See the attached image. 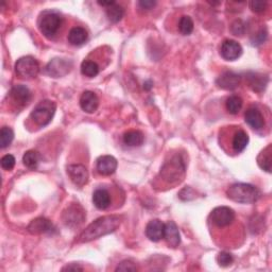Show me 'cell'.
Wrapping results in <instances>:
<instances>
[{
    "mask_svg": "<svg viewBox=\"0 0 272 272\" xmlns=\"http://www.w3.org/2000/svg\"><path fill=\"white\" fill-rule=\"evenodd\" d=\"M121 223V219L118 216H104L98 218L92 222L79 236L80 242H90L94 239H98L102 236L109 235L115 232Z\"/></svg>",
    "mask_w": 272,
    "mask_h": 272,
    "instance_id": "obj_1",
    "label": "cell"
},
{
    "mask_svg": "<svg viewBox=\"0 0 272 272\" xmlns=\"http://www.w3.org/2000/svg\"><path fill=\"white\" fill-rule=\"evenodd\" d=\"M226 196L235 202L249 204L257 202L261 194L257 187L251 185V184L235 183L227 188Z\"/></svg>",
    "mask_w": 272,
    "mask_h": 272,
    "instance_id": "obj_2",
    "label": "cell"
},
{
    "mask_svg": "<svg viewBox=\"0 0 272 272\" xmlns=\"http://www.w3.org/2000/svg\"><path fill=\"white\" fill-rule=\"evenodd\" d=\"M185 163L180 155H173L171 159L166 162L161 170L162 178L169 183L180 182L185 173Z\"/></svg>",
    "mask_w": 272,
    "mask_h": 272,
    "instance_id": "obj_3",
    "label": "cell"
},
{
    "mask_svg": "<svg viewBox=\"0 0 272 272\" xmlns=\"http://www.w3.org/2000/svg\"><path fill=\"white\" fill-rule=\"evenodd\" d=\"M57 105L51 100H42L32 110L30 117L40 127L47 126L54 118Z\"/></svg>",
    "mask_w": 272,
    "mask_h": 272,
    "instance_id": "obj_4",
    "label": "cell"
},
{
    "mask_svg": "<svg viewBox=\"0 0 272 272\" xmlns=\"http://www.w3.org/2000/svg\"><path fill=\"white\" fill-rule=\"evenodd\" d=\"M61 25H62V17L54 11L43 12L39 20V29L44 37L48 39L55 37Z\"/></svg>",
    "mask_w": 272,
    "mask_h": 272,
    "instance_id": "obj_5",
    "label": "cell"
},
{
    "mask_svg": "<svg viewBox=\"0 0 272 272\" xmlns=\"http://www.w3.org/2000/svg\"><path fill=\"white\" fill-rule=\"evenodd\" d=\"M40 72V64L31 56L22 57L16 61L15 73L23 79H32L38 76Z\"/></svg>",
    "mask_w": 272,
    "mask_h": 272,
    "instance_id": "obj_6",
    "label": "cell"
},
{
    "mask_svg": "<svg viewBox=\"0 0 272 272\" xmlns=\"http://www.w3.org/2000/svg\"><path fill=\"white\" fill-rule=\"evenodd\" d=\"M73 68V62L67 59L55 58L46 65L45 72L52 78H61L66 76Z\"/></svg>",
    "mask_w": 272,
    "mask_h": 272,
    "instance_id": "obj_7",
    "label": "cell"
},
{
    "mask_svg": "<svg viewBox=\"0 0 272 272\" xmlns=\"http://www.w3.org/2000/svg\"><path fill=\"white\" fill-rule=\"evenodd\" d=\"M85 212L79 204L69 205L62 215V220L66 226L76 227L83 223L85 220Z\"/></svg>",
    "mask_w": 272,
    "mask_h": 272,
    "instance_id": "obj_8",
    "label": "cell"
},
{
    "mask_svg": "<svg viewBox=\"0 0 272 272\" xmlns=\"http://www.w3.org/2000/svg\"><path fill=\"white\" fill-rule=\"evenodd\" d=\"M210 220L218 227H225L235 220V212L227 206L216 207L210 214Z\"/></svg>",
    "mask_w": 272,
    "mask_h": 272,
    "instance_id": "obj_9",
    "label": "cell"
},
{
    "mask_svg": "<svg viewBox=\"0 0 272 272\" xmlns=\"http://www.w3.org/2000/svg\"><path fill=\"white\" fill-rule=\"evenodd\" d=\"M67 173L76 186L82 187L89 181V171L85 166L81 164L69 165L67 167Z\"/></svg>",
    "mask_w": 272,
    "mask_h": 272,
    "instance_id": "obj_10",
    "label": "cell"
},
{
    "mask_svg": "<svg viewBox=\"0 0 272 272\" xmlns=\"http://www.w3.org/2000/svg\"><path fill=\"white\" fill-rule=\"evenodd\" d=\"M220 54L226 61H235L242 55V47L234 40H225L221 45Z\"/></svg>",
    "mask_w": 272,
    "mask_h": 272,
    "instance_id": "obj_11",
    "label": "cell"
},
{
    "mask_svg": "<svg viewBox=\"0 0 272 272\" xmlns=\"http://www.w3.org/2000/svg\"><path fill=\"white\" fill-rule=\"evenodd\" d=\"M241 82V77L234 72H225L217 79V85L222 90L233 91L237 89Z\"/></svg>",
    "mask_w": 272,
    "mask_h": 272,
    "instance_id": "obj_12",
    "label": "cell"
},
{
    "mask_svg": "<svg viewBox=\"0 0 272 272\" xmlns=\"http://www.w3.org/2000/svg\"><path fill=\"white\" fill-rule=\"evenodd\" d=\"M56 231L55 225L52 224L46 218H37L30 222L28 225V232L33 235L50 234Z\"/></svg>",
    "mask_w": 272,
    "mask_h": 272,
    "instance_id": "obj_13",
    "label": "cell"
},
{
    "mask_svg": "<svg viewBox=\"0 0 272 272\" xmlns=\"http://www.w3.org/2000/svg\"><path fill=\"white\" fill-rule=\"evenodd\" d=\"M10 96L13 102H15L16 105H19V107H22V108L25 107V105H27L31 100L30 90L27 86H25L23 84L14 85L11 89Z\"/></svg>",
    "mask_w": 272,
    "mask_h": 272,
    "instance_id": "obj_14",
    "label": "cell"
},
{
    "mask_svg": "<svg viewBox=\"0 0 272 272\" xmlns=\"http://www.w3.org/2000/svg\"><path fill=\"white\" fill-rule=\"evenodd\" d=\"M117 160L112 155H102L98 157L96 168L101 175H111L117 169Z\"/></svg>",
    "mask_w": 272,
    "mask_h": 272,
    "instance_id": "obj_15",
    "label": "cell"
},
{
    "mask_svg": "<svg viewBox=\"0 0 272 272\" xmlns=\"http://www.w3.org/2000/svg\"><path fill=\"white\" fill-rule=\"evenodd\" d=\"M244 120L254 130H261L266 125L265 118L262 116L261 112L255 107L250 108L245 111Z\"/></svg>",
    "mask_w": 272,
    "mask_h": 272,
    "instance_id": "obj_16",
    "label": "cell"
},
{
    "mask_svg": "<svg viewBox=\"0 0 272 272\" xmlns=\"http://www.w3.org/2000/svg\"><path fill=\"white\" fill-rule=\"evenodd\" d=\"M164 232H165V224L159 220V219H154V220L149 221L146 226V236L149 240L153 242L160 241L164 238Z\"/></svg>",
    "mask_w": 272,
    "mask_h": 272,
    "instance_id": "obj_17",
    "label": "cell"
},
{
    "mask_svg": "<svg viewBox=\"0 0 272 272\" xmlns=\"http://www.w3.org/2000/svg\"><path fill=\"white\" fill-rule=\"evenodd\" d=\"M164 238L171 248H177L181 243V235L179 227L173 221H169L165 224Z\"/></svg>",
    "mask_w": 272,
    "mask_h": 272,
    "instance_id": "obj_18",
    "label": "cell"
},
{
    "mask_svg": "<svg viewBox=\"0 0 272 272\" xmlns=\"http://www.w3.org/2000/svg\"><path fill=\"white\" fill-rule=\"evenodd\" d=\"M99 99L94 92L85 91L80 97V107L85 113H94L98 109Z\"/></svg>",
    "mask_w": 272,
    "mask_h": 272,
    "instance_id": "obj_19",
    "label": "cell"
},
{
    "mask_svg": "<svg viewBox=\"0 0 272 272\" xmlns=\"http://www.w3.org/2000/svg\"><path fill=\"white\" fill-rule=\"evenodd\" d=\"M93 203L100 210L107 209L111 205L110 192L104 188H98L93 194Z\"/></svg>",
    "mask_w": 272,
    "mask_h": 272,
    "instance_id": "obj_20",
    "label": "cell"
},
{
    "mask_svg": "<svg viewBox=\"0 0 272 272\" xmlns=\"http://www.w3.org/2000/svg\"><path fill=\"white\" fill-rule=\"evenodd\" d=\"M89 34L82 27H74L68 32L67 40L74 46H81L87 41Z\"/></svg>",
    "mask_w": 272,
    "mask_h": 272,
    "instance_id": "obj_21",
    "label": "cell"
},
{
    "mask_svg": "<svg viewBox=\"0 0 272 272\" xmlns=\"http://www.w3.org/2000/svg\"><path fill=\"white\" fill-rule=\"evenodd\" d=\"M249 142H250V137L247 133L244 132V131L242 130L237 131V132L234 134L233 142H232V147L234 149V151L236 153L242 152L249 145Z\"/></svg>",
    "mask_w": 272,
    "mask_h": 272,
    "instance_id": "obj_22",
    "label": "cell"
},
{
    "mask_svg": "<svg viewBox=\"0 0 272 272\" xmlns=\"http://www.w3.org/2000/svg\"><path fill=\"white\" fill-rule=\"evenodd\" d=\"M145 136L137 130L128 131L124 135V143L129 147H139L144 144Z\"/></svg>",
    "mask_w": 272,
    "mask_h": 272,
    "instance_id": "obj_23",
    "label": "cell"
},
{
    "mask_svg": "<svg viewBox=\"0 0 272 272\" xmlns=\"http://www.w3.org/2000/svg\"><path fill=\"white\" fill-rule=\"evenodd\" d=\"M249 84L255 92H261L265 90V87L268 83V78L259 75V74H250L248 76Z\"/></svg>",
    "mask_w": 272,
    "mask_h": 272,
    "instance_id": "obj_24",
    "label": "cell"
},
{
    "mask_svg": "<svg viewBox=\"0 0 272 272\" xmlns=\"http://www.w3.org/2000/svg\"><path fill=\"white\" fill-rule=\"evenodd\" d=\"M125 15V9L118 4H113L112 6L107 8V16L110 22L118 23L122 20Z\"/></svg>",
    "mask_w": 272,
    "mask_h": 272,
    "instance_id": "obj_25",
    "label": "cell"
},
{
    "mask_svg": "<svg viewBox=\"0 0 272 272\" xmlns=\"http://www.w3.org/2000/svg\"><path fill=\"white\" fill-rule=\"evenodd\" d=\"M23 163L26 166V167L34 170L38 168L39 163H40V154L38 151L35 150H29L27 152H25L23 156Z\"/></svg>",
    "mask_w": 272,
    "mask_h": 272,
    "instance_id": "obj_26",
    "label": "cell"
},
{
    "mask_svg": "<svg viewBox=\"0 0 272 272\" xmlns=\"http://www.w3.org/2000/svg\"><path fill=\"white\" fill-rule=\"evenodd\" d=\"M99 65L91 60H85L81 64V74L85 77L94 78L99 74Z\"/></svg>",
    "mask_w": 272,
    "mask_h": 272,
    "instance_id": "obj_27",
    "label": "cell"
},
{
    "mask_svg": "<svg viewBox=\"0 0 272 272\" xmlns=\"http://www.w3.org/2000/svg\"><path fill=\"white\" fill-rule=\"evenodd\" d=\"M271 146L269 145L266 149L260 152L257 157V162L261 169L266 170L267 172H271Z\"/></svg>",
    "mask_w": 272,
    "mask_h": 272,
    "instance_id": "obj_28",
    "label": "cell"
},
{
    "mask_svg": "<svg viewBox=\"0 0 272 272\" xmlns=\"http://www.w3.org/2000/svg\"><path fill=\"white\" fill-rule=\"evenodd\" d=\"M242 104H243V101L239 96L233 95L226 100V110L231 114H233V115H236V114H238L240 112Z\"/></svg>",
    "mask_w": 272,
    "mask_h": 272,
    "instance_id": "obj_29",
    "label": "cell"
},
{
    "mask_svg": "<svg viewBox=\"0 0 272 272\" xmlns=\"http://www.w3.org/2000/svg\"><path fill=\"white\" fill-rule=\"evenodd\" d=\"M194 21L190 16L184 15L179 22V30L183 35H189L194 31Z\"/></svg>",
    "mask_w": 272,
    "mask_h": 272,
    "instance_id": "obj_30",
    "label": "cell"
},
{
    "mask_svg": "<svg viewBox=\"0 0 272 272\" xmlns=\"http://www.w3.org/2000/svg\"><path fill=\"white\" fill-rule=\"evenodd\" d=\"M13 138H14V133L12 129L9 127H3L2 131H0V147L5 149L8 146H10Z\"/></svg>",
    "mask_w": 272,
    "mask_h": 272,
    "instance_id": "obj_31",
    "label": "cell"
},
{
    "mask_svg": "<svg viewBox=\"0 0 272 272\" xmlns=\"http://www.w3.org/2000/svg\"><path fill=\"white\" fill-rule=\"evenodd\" d=\"M217 261H218L219 266H221L223 268H227L233 264L234 258L230 253L221 252V253H219V255L217 256Z\"/></svg>",
    "mask_w": 272,
    "mask_h": 272,
    "instance_id": "obj_32",
    "label": "cell"
},
{
    "mask_svg": "<svg viewBox=\"0 0 272 272\" xmlns=\"http://www.w3.org/2000/svg\"><path fill=\"white\" fill-rule=\"evenodd\" d=\"M0 164H2V167L5 170H11L13 169L14 165H15V157L11 154H7L2 157V161H0Z\"/></svg>",
    "mask_w": 272,
    "mask_h": 272,
    "instance_id": "obj_33",
    "label": "cell"
},
{
    "mask_svg": "<svg viewBox=\"0 0 272 272\" xmlns=\"http://www.w3.org/2000/svg\"><path fill=\"white\" fill-rule=\"evenodd\" d=\"M136 270H137L136 266L130 260L121 261L116 268V271H136Z\"/></svg>",
    "mask_w": 272,
    "mask_h": 272,
    "instance_id": "obj_34",
    "label": "cell"
},
{
    "mask_svg": "<svg viewBox=\"0 0 272 272\" xmlns=\"http://www.w3.org/2000/svg\"><path fill=\"white\" fill-rule=\"evenodd\" d=\"M244 24L241 21H236L232 24L231 30L234 35H242L244 33Z\"/></svg>",
    "mask_w": 272,
    "mask_h": 272,
    "instance_id": "obj_35",
    "label": "cell"
},
{
    "mask_svg": "<svg viewBox=\"0 0 272 272\" xmlns=\"http://www.w3.org/2000/svg\"><path fill=\"white\" fill-rule=\"evenodd\" d=\"M250 8L252 9V11L256 13L264 12L267 8V3L266 2H251Z\"/></svg>",
    "mask_w": 272,
    "mask_h": 272,
    "instance_id": "obj_36",
    "label": "cell"
},
{
    "mask_svg": "<svg viewBox=\"0 0 272 272\" xmlns=\"http://www.w3.org/2000/svg\"><path fill=\"white\" fill-rule=\"evenodd\" d=\"M266 39H267V32L261 30L255 35V37H254V39L252 41L253 45H260V44H262L266 41Z\"/></svg>",
    "mask_w": 272,
    "mask_h": 272,
    "instance_id": "obj_37",
    "label": "cell"
},
{
    "mask_svg": "<svg viewBox=\"0 0 272 272\" xmlns=\"http://www.w3.org/2000/svg\"><path fill=\"white\" fill-rule=\"evenodd\" d=\"M139 7L142 9H146V10H150V9H152L156 3L155 2H152V0H143V2H139L138 3Z\"/></svg>",
    "mask_w": 272,
    "mask_h": 272,
    "instance_id": "obj_38",
    "label": "cell"
},
{
    "mask_svg": "<svg viewBox=\"0 0 272 272\" xmlns=\"http://www.w3.org/2000/svg\"><path fill=\"white\" fill-rule=\"evenodd\" d=\"M63 270H74V271L80 270L81 271V270H83V268L77 264H72V265H67L65 268H63Z\"/></svg>",
    "mask_w": 272,
    "mask_h": 272,
    "instance_id": "obj_39",
    "label": "cell"
},
{
    "mask_svg": "<svg viewBox=\"0 0 272 272\" xmlns=\"http://www.w3.org/2000/svg\"><path fill=\"white\" fill-rule=\"evenodd\" d=\"M113 4H115V2H98V5L102 6V7H110L112 6Z\"/></svg>",
    "mask_w": 272,
    "mask_h": 272,
    "instance_id": "obj_40",
    "label": "cell"
},
{
    "mask_svg": "<svg viewBox=\"0 0 272 272\" xmlns=\"http://www.w3.org/2000/svg\"><path fill=\"white\" fill-rule=\"evenodd\" d=\"M152 82L151 81H148V82H146L145 84H144V89H146V90H150L151 89V87H152Z\"/></svg>",
    "mask_w": 272,
    "mask_h": 272,
    "instance_id": "obj_41",
    "label": "cell"
}]
</instances>
